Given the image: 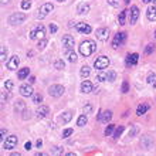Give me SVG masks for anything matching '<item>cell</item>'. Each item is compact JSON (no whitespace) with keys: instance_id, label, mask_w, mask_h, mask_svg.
<instances>
[{"instance_id":"1","label":"cell","mask_w":156,"mask_h":156,"mask_svg":"<svg viewBox=\"0 0 156 156\" xmlns=\"http://www.w3.org/2000/svg\"><path fill=\"white\" fill-rule=\"evenodd\" d=\"M95 50H97V45H95V43L92 40H87L84 43H81V45H80V53L84 57H90Z\"/></svg>"},{"instance_id":"2","label":"cell","mask_w":156,"mask_h":156,"mask_svg":"<svg viewBox=\"0 0 156 156\" xmlns=\"http://www.w3.org/2000/svg\"><path fill=\"white\" fill-rule=\"evenodd\" d=\"M115 78H116V74L114 71L99 70V73L97 74V80H98V81H102V82H105V81L112 82V81H115Z\"/></svg>"},{"instance_id":"3","label":"cell","mask_w":156,"mask_h":156,"mask_svg":"<svg viewBox=\"0 0 156 156\" xmlns=\"http://www.w3.org/2000/svg\"><path fill=\"white\" fill-rule=\"evenodd\" d=\"M54 10V6L51 3H44L38 9V13H37V19H44V17L48 16V13H51Z\"/></svg>"},{"instance_id":"4","label":"cell","mask_w":156,"mask_h":156,"mask_svg":"<svg viewBox=\"0 0 156 156\" xmlns=\"http://www.w3.org/2000/svg\"><path fill=\"white\" fill-rule=\"evenodd\" d=\"M108 66H109V58L105 55H101L94 61V67L97 70H105Z\"/></svg>"},{"instance_id":"5","label":"cell","mask_w":156,"mask_h":156,"mask_svg":"<svg viewBox=\"0 0 156 156\" xmlns=\"http://www.w3.org/2000/svg\"><path fill=\"white\" fill-rule=\"evenodd\" d=\"M44 36H45V30H44V27H43L41 24H38L37 27H36L34 30H31V33H30V38H31V40H36V38L43 40Z\"/></svg>"},{"instance_id":"6","label":"cell","mask_w":156,"mask_h":156,"mask_svg":"<svg viewBox=\"0 0 156 156\" xmlns=\"http://www.w3.org/2000/svg\"><path fill=\"white\" fill-rule=\"evenodd\" d=\"M64 87L62 85H58V84H55V85H51L48 88V94L51 95V97H55V98H58V97H61L62 94H64Z\"/></svg>"},{"instance_id":"7","label":"cell","mask_w":156,"mask_h":156,"mask_svg":"<svg viewBox=\"0 0 156 156\" xmlns=\"http://www.w3.org/2000/svg\"><path fill=\"white\" fill-rule=\"evenodd\" d=\"M26 20V14L23 13H13L12 16L9 17V23L10 24H20Z\"/></svg>"},{"instance_id":"8","label":"cell","mask_w":156,"mask_h":156,"mask_svg":"<svg viewBox=\"0 0 156 156\" xmlns=\"http://www.w3.org/2000/svg\"><path fill=\"white\" fill-rule=\"evenodd\" d=\"M125 40H126V33H118L115 37H114L112 47H114V48H118L119 45H122L123 43H125Z\"/></svg>"},{"instance_id":"9","label":"cell","mask_w":156,"mask_h":156,"mask_svg":"<svg viewBox=\"0 0 156 156\" xmlns=\"http://www.w3.org/2000/svg\"><path fill=\"white\" fill-rule=\"evenodd\" d=\"M17 145V136L12 135L9 136V138H6V142H4V149H9V151H12V149H14V146Z\"/></svg>"},{"instance_id":"10","label":"cell","mask_w":156,"mask_h":156,"mask_svg":"<svg viewBox=\"0 0 156 156\" xmlns=\"http://www.w3.org/2000/svg\"><path fill=\"white\" fill-rule=\"evenodd\" d=\"M139 19V9L136 6H132L131 7V14H129V23L131 24H135L136 21Z\"/></svg>"},{"instance_id":"11","label":"cell","mask_w":156,"mask_h":156,"mask_svg":"<svg viewBox=\"0 0 156 156\" xmlns=\"http://www.w3.org/2000/svg\"><path fill=\"white\" fill-rule=\"evenodd\" d=\"M74 37H71V36H64L62 37V47H66L67 50L74 48Z\"/></svg>"},{"instance_id":"12","label":"cell","mask_w":156,"mask_h":156,"mask_svg":"<svg viewBox=\"0 0 156 156\" xmlns=\"http://www.w3.org/2000/svg\"><path fill=\"white\" fill-rule=\"evenodd\" d=\"M75 27H77V30L80 31V33L82 34H90L91 33V26L87 24V23H84V21H81V23H78V24H75Z\"/></svg>"},{"instance_id":"13","label":"cell","mask_w":156,"mask_h":156,"mask_svg":"<svg viewBox=\"0 0 156 156\" xmlns=\"http://www.w3.org/2000/svg\"><path fill=\"white\" fill-rule=\"evenodd\" d=\"M19 62H20L19 57H17V55H13V57L7 61V68H9V70H12V71L17 70V67H19Z\"/></svg>"},{"instance_id":"14","label":"cell","mask_w":156,"mask_h":156,"mask_svg":"<svg viewBox=\"0 0 156 156\" xmlns=\"http://www.w3.org/2000/svg\"><path fill=\"white\" fill-rule=\"evenodd\" d=\"M108 36H109V30L105 29V27H102V29H98L97 30V38L101 41H105L108 38Z\"/></svg>"},{"instance_id":"15","label":"cell","mask_w":156,"mask_h":156,"mask_svg":"<svg viewBox=\"0 0 156 156\" xmlns=\"http://www.w3.org/2000/svg\"><path fill=\"white\" fill-rule=\"evenodd\" d=\"M111 118H112V112L111 111H104L98 115V121H101V122H104V123H108L109 121H111Z\"/></svg>"},{"instance_id":"16","label":"cell","mask_w":156,"mask_h":156,"mask_svg":"<svg viewBox=\"0 0 156 156\" xmlns=\"http://www.w3.org/2000/svg\"><path fill=\"white\" fill-rule=\"evenodd\" d=\"M92 90H94V87H92L91 81H88V80L82 81V84H81V92H84V94H90V92H92Z\"/></svg>"},{"instance_id":"17","label":"cell","mask_w":156,"mask_h":156,"mask_svg":"<svg viewBox=\"0 0 156 156\" xmlns=\"http://www.w3.org/2000/svg\"><path fill=\"white\" fill-rule=\"evenodd\" d=\"M33 88H31V85H21L20 87V94L23 95V97H31L33 95Z\"/></svg>"},{"instance_id":"18","label":"cell","mask_w":156,"mask_h":156,"mask_svg":"<svg viewBox=\"0 0 156 156\" xmlns=\"http://www.w3.org/2000/svg\"><path fill=\"white\" fill-rule=\"evenodd\" d=\"M36 115H37V118H44L45 115H48V107L40 105V107L37 108V111H36Z\"/></svg>"},{"instance_id":"19","label":"cell","mask_w":156,"mask_h":156,"mask_svg":"<svg viewBox=\"0 0 156 156\" xmlns=\"http://www.w3.org/2000/svg\"><path fill=\"white\" fill-rule=\"evenodd\" d=\"M138 60H139V55H138L136 53L128 54V57H126V64H128V66H135L136 62H138Z\"/></svg>"},{"instance_id":"20","label":"cell","mask_w":156,"mask_h":156,"mask_svg":"<svg viewBox=\"0 0 156 156\" xmlns=\"http://www.w3.org/2000/svg\"><path fill=\"white\" fill-rule=\"evenodd\" d=\"M88 12H90V4L80 3V6H78V9H77V13H78V14H87Z\"/></svg>"},{"instance_id":"21","label":"cell","mask_w":156,"mask_h":156,"mask_svg":"<svg viewBox=\"0 0 156 156\" xmlns=\"http://www.w3.org/2000/svg\"><path fill=\"white\" fill-rule=\"evenodd\" d=\"M146 16H148V19L151 21H156V7H149Z\"/></svg>"},{"instance_id":"22","label":"cell","mask_w":156,"mask_h":156,"mask_svg":"<svg viewBox=\"0 0 156 156\" xmlns=\"http://www.w3.org/2000/svg\"><path fill=\"white\" fill-rule=\"evenodd\" d=\"M148 109H149V105H148V104H140L139 107L136 108V114L140 116V115H144V114L148 111Z\"/></svg>"},{"instance_id":"23","label":"cell","mask_w":156,"mask_h":156,"mask_svg":"<svg viewBox=\"0 0 156 156\" xmlns=\"http://www.w3.org/2000/svg\"><path fill=\"white\" fill-rule=\"evenodd\" d=\"M71 118H73V112H64L62 114V116L60 118V121H61L62 123H67V122H70Z\"/></svg>"},{"instance_id":"24","label":"cell","mask_w":156,"mask_h":156,"mask_svg":"<svg viewBox=\"0 0 156 156\" xmlns=\"http://www.w3.org/2000/svg\"><path fill=\"white\" fill-rule=\"evenodd\" d=\"M29 74H30V70L27 67H26V68H21V70L19 71V78H20V80H24V78L29 77Z\"/></svg>"},{"instance_id":"25","label":"cell","mask_w":156,"mask_h":156,"mask_svg":"<svg viewBox=\"0 0 156 156\" xmlns=\"http://www.w3.org/2000/svg\"><path fill=\"white\" fill-rule=\"evenodd\" d=\"M67 58H68L70 62H75L77 61V54L74 51H71V50H67Z\"/></svg>"},{"instance_id":"26","label":"cell","mask_w":156,"mask_h":156,"mask_svg":"<svg viewBox=\"0 0 156 156\" xmlns=\"http://www.w3.org/2000/svg\"><path fill=\"white\" fill-rule=\"evenodd\" d=\"M87 121H88V118H87V114H84V115H80V118H78V121H77V125H78V126H85Z\"/></svg>"},{"instance_id":"27","label":"cell","mask_w":156,"mask_h":156,"mask_svg":"<svg viewBox=\"0 0 156 156\" xmlns=\"http://www.w3.org/2000/svg\"><path fill=\"white\" fill-rule=\"evenodd\" d=\"M126 10H123V12L119 13V16H118V21H119V24L123 26L125 24V19H126Z\"/></svg>"},{"instance_id":"28","label":"cell","mask_w":156,"mask_h":156,"mask_svg":"<svg viewBox=\"0 0 156 156\" xmlns=\"http://www.w3.org/2000/svg\"><path fill=\"white\" fill-rule=\"evenodd\" d=\"M90 73H91V71H90V67L84 66V67L81 68V73H80V74H81V77H82V78H87L88 75H90Z\"/></svg>"},{"instance_id":"29","label":"cell","mask_w":156,"mask_h":156,"mask_svg":"<svg viewBox=\"0 0 156 156\" xmlns=\"http://www.w3.org/2000/svg\"><path fill=\"white\" fill-rule=\"evenodd\" d=\"M31 7V0H23L21 2V9L23 10H29Z\"/></svg>"},{"instance_id":"30","label":"cell","mask_w":156,"mask_h":156,"mask_svg":"<svg viewBox=\"0 0 156 156\" xmlns=\"http://www.w3.org/2000/svg\"><path fill=\"white\" fill-rule=\"evenodd\" d=\"M54 67H55V70H62V68L66 67V64H64L62 60H57V61L54 62Z\"/></svg>"},{"instance_id":"31","label":"cell","mask_w":156,"mask_h":156,"mask_svg":"<svg viewBox=\"0 0 156 156\" xmlns=\"http://www.w3.org/2000/svg\"><path fill=\"white\" fill-rule=\"evenodd\" d=\"M148 82L151 84V85L156 87V74H149V77H148Z\"/></svg>"},{"instance_id":"32","label":"cell","mask_w":156,"mask_h":156,"mask_svg":"<svg viewBox=\"0 0 156 156\" xmlns=\"http://www.w3.org/2000/svg\"><path fill=\"white\" fill-rule=\"evenodd\" d=\"M114 129H115V125H108V126L105 128V135H107V136L112 135V132H114Z\"/></svg>"},{"instance_id":"33","label":"cell","mask_w":156,"mask_h":156,"mask_svg":"<svg viewBox=\"0 0 156 156\" xmlns=\"http://www.w3.org/2000/svg\"><path fill=\"white\" fill-rule=\"evenodd\" d=\"M122 132H123V126H118V128H116V131H115V133H114V138H115V139H118Z\"/></svg>"},{"instance_id":"34","label":"cell","mask_w":156,"mask_h":156,"mask_svg":"<svg viewBox=\"0 0 156 156\" xmlns=\"http://www.w3.org/2000/svg\"><path fill=\"white\" fill-rule=\"evenodd\" d=\"M73 132H74V129H71V128L66 129V131L62 132V138H68L70 135H73Z\"/></svg>"},{"instance_id":"35","label":"cell","mask_w":156,"mask_h":156,"mask_svg":"<svg viewBox=\"0 0 156 156\" xmlns=\"http://www.w3.org/2000/svg\"><path fill=\"white\" fill-rule=\"evenodd\" d=\"M41 101H43V97H41L40 94H37V95H34L33 97V102L34 104H40Z\"/></svg>"},{"instance_id":"36","label":"cell","mask_w":156,"mask_h":156,"mask_svg":"<svg viewBox=\"0 0 156 156\" xmlns=\"http://www.w3.org/2000/svg\"><path fill=\"white\" fill-rule=\"evenodd\" d=\"M91 111H92V107H91V104H87L85 107H84V114H87V115H88Z\"/></svg>"},{"instance_id":"37","label":"cell","mask_w":156,"mask_h":156,"mask_svg":"<svg viewBox=\"0 0 156 156\" xmlns=\"http://www.w3.org/2000/svg\"><path fill=\"white\" fill-rule=\"evenodd\" d=\"M45 45H47V40H45V38H43V40H40L38 41V48H44Z\"/></svg>"},{"instance_id":"38","label":"cell","mask_w":156,"mask_h":156,"mask_svg":"<svg viewBox=\"0 0 156 156\" xmlns=\"http://www.w3.org/2000/svg\"><path fill=\"white\" fill-rule=\"evenodd\" d=\"M6 57H7V50L2 47V61H6Z\"/></svg>"},{"instance_id":"39","label":"cell","mask_w":156,"mask_h":156,"mask_svg":"<svg viewBox=\"0 0 156 156\" xmlns=\"http://www.w3.org/2000/svg\"><path fill=\"white\" fill-rule=\"evenodd\" d=\"M57 26L54 24V23H51V24H50V33L51 34H54V33H57Z\"/></svg>"},{"instance_id":"40","label":"cell","mask_w":156,"mask_h":156,"mask_svg":"<svg viewBox=\"0 0 156 156\" xmlns=\"http://www.w3.org/2000/svg\"><path fill=\"white\" fill-rule=\"evenodd\" d=\"M108 4H111L112 7H118V6H119V0H108Z\"/></svg>"},{"instance_id":"41","label":"cell","mask_w":156,"mask_h":156,"mask_svg":"<svg viewBox=\"0 0 156 156\" xmlns=\"http://www.w3.org/2000/svg\"><path fill=\"white\" fill-rule=\"evenodd\" d=\"M153 50H155V47H153L152 44H149V45H146V50H145V53H146V54H152Z\"/></svg>"},{"instance_id":"42","label":"cell","mask_w":156,"mask_h":156,"mask_svg":"<svg viewBox=\"0 0 156 156\" xmlns=\"http://www.w3.org/2000/svg\"><path fill=\"white\" fill-rule=\"evenodd\" d=\"M4 87H6V88H7V91H10L13 88V82L10 81V80H7V81L4 82Z\"/></svg>"},{"instance_id":"43","label":"cell","mask_w":156,"mask_h":156,"mask_svg":"<svg viewBox=\"0 0 156 156\" xmlns=\"http://www.w3.org/2000/svg\"><path fill=\"white\" fill-rule=\"evenodd\" d=\"M7 92H2V104H4L6 101H7Z\"/></svg>"},{"instance_id":"44","label":"cell","mask_w":156,"mask_h":156,"mask_svg":"<svg viewBox=\"0 0 156 156\" xmlns=\"http://www.w3.org/2000/svg\"><path fill=\"white\" fill-rule=\"evenodd\" d=\"M122 92H128V82L126 81L122 84Z\"/></svg>"},{"instance_id":"45","label":"cell","mask_w":156,"mask_h":156,"mask_svg":"<svg viewBox=\"0 0 156 156\" xmlns=\"http://www.w3.org/2000/svg\"><path fill=\"white\" fill-rule=\"evenodd\" d=\"M24 148L27 149V151H30L31 149V142H26V145H24Z\"/></svg>"},{"instance_id":"46","label":"cell","mask_w":156,"mask_h":156,"mask_svg":"<svg viewBox=\"0 0 156 156\" xmlns=\"http://www.w3.org/2000/svg\"><path fill=\"white\" fill-rule=\"evenodd\" d=\"M53 153H62V151H61V148H55L53 151Z\"/></svg>"},{"instance_id":"47","label":"cell","mask_w":156,"mask_h":156,"mask_svg":"<svg viewBox=\"0 0 156 156\" xmlns=\"http://www.w3.org/2000/svg\"><path fill=\"white\" fill-rule=\"evenodd\" d=\"M36 145H37V148H40L41 145H43V142H41V139H38L37 142H36Z\"/></svg>"},{"instance_id":"48","label":"cell","mask_w":156,"mask_h":156,"mask_svg":"<svg viewBox=\"0 0 156 156\" xmlns=\"http://www.w3.org/2000/svg\"><path fill=\"white\" fill-rule=\"evenodd\" d=\"M34 81H36V78H34V77H30V81H29V82H30V84H33V82H34Z\"/></svg>"},{"instance_id":"49","label":"cell","mask_w":156,"mask_h":156,"mask_svg":"<svg viewBox=\"0 0 156 156\" xmlns=\"http://www.w3.org/2000/svg\"><path fill=\"white\" fill-rule=\"evenodd\" d=\"M144 3H149V2H152V0H142Z\"/></svg>"},{"instance_id":"50","label":"cell","mask_w":156,"mask_h":156,"mask_svg":"<svg viewBox=\"0 0 156 156\" xmlns=\"http://www.w3.org/2000/svg\"><path fill=\"white\" fill-rule=\"evenodd\" d=\"M55 2H60V3H62V2H64V0H55Z\"/></svg>"},{"instance_id":"51","label":"cell","mask_w":156,"mask_h":156,"mask_svg":"<svg viewBox=\"0 0 156 156\" xmlns=\"http://www.w3.org/2000/svg\"><path fill=\"white\" fill-rule=\"evenodd\" d=\"M123 2H125V3H126V4H128V3H129V0H123Z\"/></svg>"},{"instance_id":"52","label":"cell","mask_w":156,"mask_h":156,"mask_svg":"<svg viewBox=\"0 0 156 156\" xmlns=\"http://www.w3.org/2000/svg\"><path fill=\"white\" fill-rule=\"evenodd\" d=\"M153 2H155V4H156V0H153Z\"/></svg>"},{"instance_id":"53","label":"cell","mask_w":156,"mask_h":156,"mask_svg":"<svg viewBox=\"0 0 156 156\" xmlns=\"http://www.w3.org/2000/svg\"><path fill=\"white\" fill-rule=\"evenodd\" d=\"M155 37H156V31H155Z\"/></svg>"}]
</instances>
